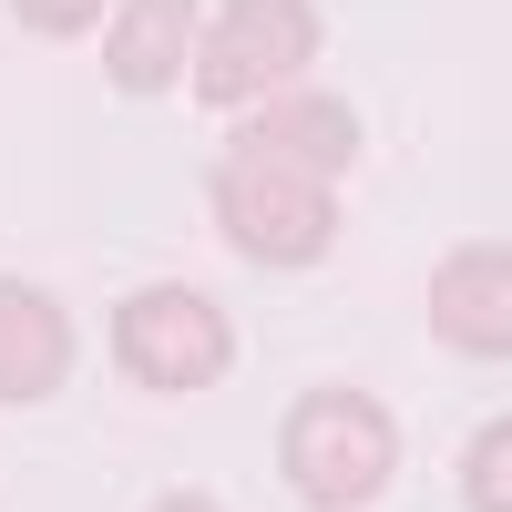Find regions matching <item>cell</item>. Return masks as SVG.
I'll return each instance as SVG.
<instances>
[{
	"label": "cell",
	"mask_w": 512,
	"mask_h": 512,
	"mask_svg": "<svg viewBox=\"0 0 512 512\" xmlns=\"http://www.w3.org/2000/svg\"><path fill=\"white\" fill-rule=\"evenodd\" d=\"M277 472L297 482V502L318 512H369L400 472V420L369 390H308L277 431Z\"/></svg>",
	"instance_id": "6da1fadb"
},
{
	"label": "cell",
	"mask_w": 512,
	"mask_h": 512,
	"mask_svg": "<svg viewBox=\"0 0 512 512\" xmlns=\"http://www.w3.org/2000/svg\"><path fill=\"white\" fill-rule=\"evenodd\" d=\"M246 144H256V154L308 164V175H349L359 123H349V103H338V93H267V113L246 123Z\"/></svg>",
	"instance_id": "ba28073f"
},
{
	"label": "cell",
	"mask_w": 512,
	"mask_h": 512,
	"mask_svg": "<svg viewBox=\"0 0 512 512\" xmlns=\"http://www.w3.org/2000/svg\"><path fill=\"white\" fill-rule=\"evenodd\" d=\"M318 0H226L216 21H195V93L216 103V113H236V103H267V93H287L297 72L318 62Z\"/></svg>",
	"instance_id": "3957f363"
},
{
	"label": "cell",
	"mask_w": 512,
	"mask_h": 512,
	"mask_svg": "<svg viewBox=\"0 0 512 512\" xmlns=\"http://www.w3.org/2000/svg\"><path fill=\"white\" fill-rule=\"evenodd\" d=\"M431 338L461 359H512V267L502 246H451L431 267Z\"/></svg>",
	"instance_id": "5b68a950"
},
{
	"label": "cell",
	"mask_w": 512,
	"mask_h": 512,
	"mask_svg": "<svg viewBox=\"0 0 512 512\" xmlns=\"http://www.w3.org/2000/svg\"><path fill=\"white\" fill-rule=\"evenodd\" d=\"M154 512H216V502H205V492H175V502H154Z\"/></svg>",
	"instance_id": "8fae6325"
},
{
	"label": "cell",
	"mask_w": 512,
	"mask_h": 512,
	"mask_svg": "<svg viewBox=\"0 0 512 512\" xmlns=\"http://www.w3.org/2000/svg\"><path fill=\"white\" fill-rule=\"evenodd\" d=\"M195 0H123L113 11V41H103V72L113 93H164L185 62H195Z\"/></svg>",
	"instance_id": "52a82bcc"
},
{
	"label": "cell",
	"mask_w": 512,
	"mask_h": 512,
	"mask_svg": "<svg viewBox=\"0 0 512 512\" xmlns=\"http://www.w3.org/2000/svg\"><path fill=\"white\" fill-rule=\"evenodd\" d=\"M216 226H226L236 256H256V267H308V256H328V236H338V195H328V175H308V164L236 144L216 164Z\"/></svg>",
	"instance_id": "7a4b0ae2"
},
{
	"label": "cell",
	"mask_w": 512,
	"mask_h": 512,
	"mask_svg": "<svg viewBox=\"0 0 512 512\" xmlns=\"http://www.w3.org/2000/svg\"><path fill=\"white\" fill-rule=\"evenodd\" d=\"M461 492H472V512H512V431H502V420L472 441V461H461Z\"/></svg>",
	"instance_id": "9c48e42d"
},
{
	"label": "cell",
	"mask_w": 512,
	"mask_h": 512,
	"mask_svg": "<svg viewBox=\"0 0 512 512\" xmlns=\"http://www.w3.org/2000/svg\"><path fill=\"white\" fill-rule=\"evenodd\" d=\"M72 379V318H62V297H41L21 277H0V400H52Z\"/></svg>",
	"instance_id": "8992f818"
},
{
	"label": "cell",
	"mask_w": 512,
	"mask_h": 512,
	"mask_svg": "<svg viewBox=\"0 0 512 512\" xmlns=\"http://www.w3.org/2000/svg\"><path fill=\"white\" fill-rule=\"evenodd\" d=\"M11 11H21L41 41H72V31H93V21L113 11V0H11Z\"/></svg>",
	"instance_id": "30bf717a"
},
{
	"label": "cell",
	"mask_w": 512,
	"mask_h": 512,
	"mask_svg": "<svg viewBox=\"0 0 512 512\" xmlns=\"http://www.w3.org/2000/svg\"><path fill=\"white\" fill-rule=\"evenodd\" d=\"M113 359L134 390H216L236 369V318L205 287H144L113 308Z\"/></svg>",
	"instance_id": "277c9868"
}]
</instances>
